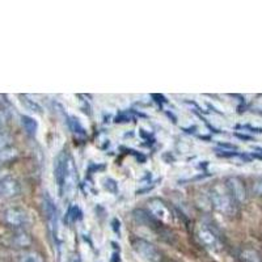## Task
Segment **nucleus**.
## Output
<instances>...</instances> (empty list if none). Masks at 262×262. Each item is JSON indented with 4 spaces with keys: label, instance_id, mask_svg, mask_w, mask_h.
<instances>
[{
    "label": "nucleus",
    "instance_id": "obj_1",
    "mask_svg": "<svg viewBox=\"0 0 262 262\" xmlns=\"http://www.w3.org/2000/svg\"><path fill=\"white\" fill-rule=\"evenodd\" d=\"M0 219L7 227L12 229H24L32 222L27 210H24L23 207H17V206H11V207L4 209L0 212Z\"/></svg>",
    "mask_w": 262,
    "mask_h": 262
},
{
    "label": "nucleus",
    "instance_id": "obj_2",
    "mask_svg": "<svg viewBox=\"0 0 262 262\" xmlns=\"http://www.w3.org/2000/svg\"><path fill=\"white\" fill-rule=\"evenodd\" d=\"M211 202L215 209L224 215H233L236 211V202L227 188L224 190L221 188H215L211 193Z\"/></svg>",
    "mask_w": 262,
    "mask_h": 262
},
{
    "label": "nucleus",
    "instance_id": "obj_3",
    "mask_svg": "<svg viewBox=\"0 0 262 262\" xmlns=\"http://www.w3.org/2000/svg\"><path fill=\"white\" fill-rule=\"evenodd\" d=\"M0 243L7 248H13V249L25 250L33 244V238L29 233H27L24 229H13L12 232L6 233L2 237Z\"/></svg>",
    "mask_w": 262,
    "mask_h": 262
},
{
    "label": "nucleus",
    "instance_id": "obj_4",
    "mask_svg": "<svg viewBox=\"0 0 262 262\" xmlns=\"http://www.w3.org/2000/svg\"><path fill=\"white\" fill-rule=\"evenodd\" d=\"M131 245H133V249L137 253V256L140 257L143 261L160 262V252L156 249V247H154L151 243L144 240V238H134Z\"/></svg>",
    "mask_w": 262,
    "mask_h": 262
},
{
    "label": "nucleus",
    "instance_id": "obj_5",
    "mask_svg": "<svg viewBox=\"0 0 262 262\" xmlns=\"http://www.w3.org/2000/svg\"><path fill=\"white\" fill-rule=\"evenodd\" d=\"M76 189V167H75L74 159L71 156H67V167H66L64 181H63V189L60 196H66L67 200L72 198L74 191Z\"/></svg>",
    "mask_w": 262,
    "mask_h": 262
},
{
    "label": "nucleus",
    "instance_id": "obj_6",
    "mask_svg": "<svg viewBox=\"0 0 262 262\" xmlns=\"http://www.w3.org/2000/svg\"><path fill=\"white\" fill-rule=\"evenodd\" d=\"M195 235L196 238L200 240V243L205 248H209L211 250H217L222 248L221 240H219L217 235L207 226H203V224L202 226H198Z\"/></svg>",
    "mask_w": 262,
    "mask_h": 262
},
{
    "label": "nucleus",
    "instance_id": "obj_7",
    "mask_svg": "<svg viewBox=\"0 0 262 262\" xmlns=\"http://www.w3.org/2000/svg\"><path fill=\"white\" fill-rule=\"evenodd\" d=\"M147 207H148L149 214L155 217L158 222H161V223H170L172 222L170 210L159 198H152V200H149L148 203H147Z\"/></svg>",
    "mask_w": 262,
    "mask_h": 262
},
{
    "label": "nucleus",
    "instance_id": "obj_8",
    "mask_svg": "<svg viewBox=\"0 0 262 262\" xmlns=\"http://www.w3.org/2000/svg\"><path fill=\"white\" fill-rule=\"evenodd\" d=\"M224 186L227 188L228 193L231 194L236 203H243L247 200V190H245V185L242 179L238 177H228L226 180Z\"/></svg>",
    "mask_w": 262,
    "mask_h": 262
},
{
    "label": "nucleus",
    "instance_id": "obj_9",
    "mask_svg": "<svg viewBox=\"0 0 262 262\" xmlns=\"http://www.w3.org/2000/svg\"><path fill=\"white\" fill-rule=\"evenodd\" d=\"M21 191L20 184L15 179L3 177L0 179V198H12Z\"/></svg>",
    "mask_w": 262,
    "mask_h": 262
},
{
    "label": "nucleus",
    "instance_id": "obj_10",
    "mask_svg": "<svg viewBox=\"0 0 262 262\" xmlns=\"http://www.w3.org/2000/svg\"><path fill=\"white\" fill-rule=\"evenodd\" d=\"M67 156L69 154H66L64 151L60 154L55 160V167H54V177L58 184V189H59V194L62 193L63 189V181H64L66 174V167H67Z\"/></svg>",
    "mask_w": 262,
    "mask_h": 262
},
{
    "label": "nucleus",
    "instance_id": "obj_11",
    "mask_svg": "<svg viewBox=\"0 0 262 262\" xmlns=\"http://www.w3.org/2000/svg\"><path fill=\"white\" fill-rule=\"evenodd\" d=\"M16 262H45V258L36 250H20L16 256Z\"/></svg>",
    "mask_w": 262,
    "mask_h": 262
},
{
    "label": "nucleus",
    "instance_id": "obj_12",
    "mask_svg": "<svg viewBox=\"0 0 262 262\" xmlns=\"http://www.w3.org/2000/svg\"><path fill=\"white\" fill-rule=\"evenodd\" d=\"M21 125L24 127V130L27 131L28 134L34 137L37 134V130H38V122L33 117L29 116H23L21 117Z\"/></svg>",
    "mask_w": 262,
    "mask_h": 262
},
{
    "label": "nucleus",
    "instance_id": "obj_13",
    "mask_svg": "<svg viewBox=\"0 0 262 262\" xmlns=\"http://www.w3.org/2000/svg\"><path fill=\"white\" fill-rule=\"evenodd\" d=\"M67 125L70 126V128H71L72 133L78 135V137L84 138L86 135V130H85V128H84V126L81 125V122H80V121H79L78 118H76V117H74V116L69 117Z\"/></svg>",
    "mask_w": 262,
    "mask_h": 262
},
{
    "label": "nucleus",
    "instance_id": "obj_14",
    "mask_svg": "<svg viewBox=\"0 0 262 262\" xmlns=\"http://www.w3.org/2000/svg\"><path fill=\"white\" fill-rule=\"evenodd\" d=\"M238 258L242 262H262L259 254L253 249H243L238 253Z\"/></svg>",
    "mask_w": 262,
    "mask_h": 262
},
{
    "label": "nucleus",
    "instance_id": "obj_15",
    "mask_svg": "<svg viewBox=\"0 0 262 262\" xmlns=\"http://www.w3.org/2000/svg\"><path fill=\"white\" fill-rule=\"evenodd\" d=\"M81 215H83V212H81L80 207L78 205H72L69 207L66 219L69 223H78L79 221H81Z\"/></svg>",
    "mask_w": 262,
    "mask_h": 262
},
{
    "label": "nucleus",
    "instance_id": "obj_16",
    "mask_svg": "<svg viewBox=\"0 0 262 262\" xmlns=\"http://www.w3.org/2000/svg\"><path fill=\"white\" fill-rule=\"evenodd\" d=\"M18 156V151L13 147H8V148L0 151V164L8 163V161L15 160Z\"/></svg>",
    "mask_w": 262,
    "mask_h": 262
},
{
    "label": "nucleus",
    "instance_id": "obj_17",
    "mask_svg": "<svg viewBox=\"0 0 262 262\" xmlns=\"http://www.w3.org/2000/svg\"><path fill=\"white\" fill-rule=\"evenodd\" d=\"M102 185H104V188L106 189L109 193L114 194V195L118 194V190H119L118 182H117L114 179H112V177H105V179L102 180Z\"/></svg>",
    "mask_w": 262,
    "mask_h": 262
},
{
    "label": "nucleus",
    "instance_id": "obj_18",
    "mask_svg": "<svg viewBox=\"0 0 262 262\" xmlns=\"http://www.w3.org/2000/svg\"><path fill=\"white\" fill-rule=\"evenodd\" d=\"M12 142V137L7 133H0V151L8 148L9 144Z\"/></svg>",
    "mask_w": 262,
    "mask_h": 262
},
{
    "label": "nucleus",
    "instance_id": "obj_19",
    "mask_svg": "<svg viewBox=\"0 0 262 262\" xmlns=\"http://www.w3.org/2000/svg\"><path fill=\"white\" fill-rule=\"evenodd\" d=\"M133 121V116L130 114V112H121L119 114H117L114 122L117 123H127Z\"/></svg>",
    "mask_w": 262,
    "mask_h": 262
},
{
    "label": "nucleus",
    "instance_id": "obj_20",
    "mask_svg": "<svg viewBox=\"0 0 262 262\" xmlns=\"http://www.w3.org/2000/svg\"><path fill=\"white\" fill-rule=\"evenodd\" d=\"M23 98H24V100H23V101H24V104L27 105L28 107H29L30 111L37 112V113H41V112H42V107L39 106V105L37 104V102L34 101V100H29V98H28L27 96H23Z\"/></svg>",
    "mask_w": 262,
    "mask_h": 262
},
{
    "label": "nucleus",
    "instance_id": "obj_21",
    "mask_svg": "<svg viewBox=\"0 0 262 262\" xmlns=\"http://www.w3.org/2000/svg\"><path fill=\"white\" fill-rule=\"evenodd\" d=\"M253 193L256 194V195H262V177L258 180V181L254 182Z\"/></svg>",
    "mask_w": 262,
    "mask_h": 262
},
{
    "label": "nucleus",
    "instance_id": "obj_22",
    "mask_svg": "<svg viewBox=\"0 0 262 262\" xmlns=\"http://www.w3.org/2000/svg\"><path fill=\"white\" fill-rule=\"evenodd\" d=\"M237 128L249 130V133H258V134H262V127H253V126H250V125H244V126H237Z\"/></svg>",
    "mask_w": 262,
    "mask_h": 262
},
{
    "label": "nucleus",
    "instance_id": "obj_23",
    "mask_svg": "<svg viewBox=\"0 0 262 262\" xmlns=\"http://www.w3.org/2000/svg\"><path fill=\"white\" fill-rule=\"evenodd\" d=\"M112 228H113V231L117 235L121 233V222H119L118 217H114L113 219V222H112Z\"/></svg>",
    "mask_w": 262,
    "mask_h": 262
},
{
    "label": "nucleus",
    "instance_id": "obj_24",
    "mask_svg": "<svg viewBox=\"0 0 262 262\" xmlns=\"http://www.w3.org/2000/svg\"><path fill=\"white\" fill-rule=\"evenodd\" d=\"M7 121H8V116H7V113L4 111H0V130L6 126ZM2 133V131H0Z\"/></svg>",
    "mask_w": 262,
    "mask_h": 262
},
{
    "label": "nucleus",
    "instance_id": "obj_25",
    "mask_svg": "<svg viewBox=\"0 0 262 262\" xmlns=\"http://www.w3.org/2000/svg\"><path fill=\"white\" fill-rule=\"evenodd\" d=\"M236 137L237 138H240V139H243V140H252L253 139V138L252 137H249V135H244V134H240V133H236Z\"/></svg>",
    "mask_w": 262,
    "mask_h": 262
},
{
    "label": "nucleus",
    "instance_id": "obj_26",
    "mask_svg": "<svg viewBox=\"0 0 262 262\" xmlns=\"http://www.w3.org/2000/svg\"><path fill=\"white\" fill-rule=\"evenodd\" d=\"M112 262H119V253H113V259H112Z\"/></svg>",
    "mask_w": 262,
    "mask_h": 262
},
{
    "label": "nucleus",
    "instance_id": "obj_27",
    "mask_svg": "<svg viewBox=\"0 0 262 262\" xmlns=\"http://www.w3.org/2000/svg\"><path fill=\"white\" fill-rule=\"evenodd\" d=\"M70 262H81L80 258H79V256H72V258L70 259Z\"/></svg>",
    "mask_w": 262,
    "mask_h": 262
},
{
    "label": "nucleus",
    "instance_id": "obj_28",
    "mask_svg": "<svg viewBox=\"0 0 262 262\" xmlns=\"http://www.w3.org/2000/svg\"><path fill=\"white\" fill-rule=\"evenodd\" d=\"M254 151H257L258 154H261L262 155V147H254Z\"/></svg>",
    "mask_w": 262,
    "mask_h": 262
}]
</instances>
